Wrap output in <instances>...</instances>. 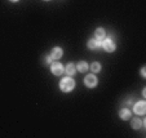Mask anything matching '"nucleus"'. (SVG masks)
Masks as SVG:
<instances>
[{
    "instance_id": "nucleus-1",
    "label": "nucleus",
    "mask_w": 146,
    "mask_h": 138,
    "mask_svg": "<svg viewBox=\"0 0 146 138\" xmlns=\"http://www.w3.org/2000/svg\"><path fill=\"white\" fill-rule=\"evenodd\" d=\"M74 88H75V81H74V79H71L70 76L64 77V79L60 81V89L62 92H71Z\"/></svg>"
},
{
    "instance_id": "nucleus-2",
    "label": "nucleus",
    "mask_w": 146,
    "mask_h": 138,
    "mask_svg": "<svg viewBox=\"0 0 146 138\" xmlns=\"http://www.w3.org/2000/svg\"><path fill=\"white\" fill-rule=\"evenodd\" d=\"M98 80H97V77L94 76V74H88L86 77H84V84H86L88 88H94L97 85Z\"/></svg>"
},
{
    "instance_id": "nucleus-3",
    "label": "nucleus",
    "mask_w": 146,
    "mask_h": 138,
    "mask_svg": "<svg viewBox=\"0 0 146 138\" xmlns=\"http://www.w3.org/2000/svg\"><path fill=\"white\" fill-rule=\"evenodd\" d=\"M104 40H105V42L102 43L101 47L104 48L106 52H114V50H115V48H116L115 42H114L113 39H104Z\"/></svg>"
},
{
    "instance_id": "nucleus-4",
    "label": "nucleus",
    "mask_w": 146,
    "mask_h": 138,
    "mask_svg": "<svg viewBox=\"0 0 146 138\" xmlns=\"http://www.w3.org/2000/svg\"><path fill=\"white\" fill-rule=\"evenodd\" d=\"M133 111H135V114H137V115H143V114L146 112V103L143 102V101L137 102L135 105V107H133Z\"/></svg>"
},
{
    "instance_id": "nucleus-5",
    "label": "nucleus",
    "mask_w": 146,
    "mask_h": 138,
    "mask_svg": "<svg viewBox=\"0 0 146 138\" xmlns=\"http://www.w3.org/2000/svg\"><path fill=\"white\" fill-rule=\"evenodd\" d=\"M50 70H52V72L56 75V76H60V75L64 74V66H62L60 62L53 63L52 66H50Z\"/></svg>"
},
{
    "instance_id": "nucleus-6",
    "label": "nucleus",
    "mask_w": 146,
    "mask_h": 138,
    "mask_svg": "<svg viewBox=\"0 0 146 138\" xmlns=\"http://www.w3.org/2000/svg\"><path fill=\"white\" fill-rule=\"evenodd\" d=\"M62 54H64V52H62V49H61L60 47L53 48L52 52H50V57H52L53 59H60V58L62 57Z\"/></svg>"
},
{
    "instance_id": "nucleus-7",
    "label": "nucleus",
    "mask_w": 146,
    "mask_h": 138,
    "mask_svg": "<svg viewBox=\"0 0 146 138\" xmlns=\"http://www.w3.org/2000/svg\"><path fill=\"white\" fill-rule=\"evenodd\" d=\"M94 36H96L97 40H104V39H106V31L105 28H102V27H98L96 31H94Z\"/></svg>"
},
{
    "instance_id": "nucleus-8",
    "label": "nucleus",
    "mask_w": 146,
    "mask_h": 138,
    "mask_svg": "<svg viewBox=\"0 0 146 138\" xmlns=\"http://www.w3.org/2000/svg\"><path fill=\"white\" fill-rule=\"evenodd\" d=\"M119 116H120L121 120H128V119H131L132 112H131V110H128V108H121V110L119 111Z\"/></svg>"
},
{
    "instance_id": "nucleus-9",
    "label": "nucleus",
    "mask_w": 146,
    "mask_h": 138,
    "mask_svg": "<svg viewBox=\"0 0 146 138\" xmlns=\"http://www.w3.org/2000/svg\"><path fill=\"white\" fill-rule=\"evenodd\" d=\"M101 45H102V43L100 42V40H97V39H91L88 42V48L89 49H98V48H101Z\"/></svg>"
},
{
    "instance_id": "nucleus-10",
    "label": "nucleus",
    "mask_w": 146,
    "mask_h": 138,
    "mask_svg": "<svg viewBox=\"0 0 146 138\" xmlns=\"http://www.w3.org/2000/svg\"><path fill=\"white\" fill-rule=\"evenodd\" d=\"M76 66H75L74 63H69L66 67H65V72H66L69 76H72V75H75L76 74Z\"/></svg>"
},
{
    "instance_id": "nucleus-11",
    "label": "nucleus",
    "mask_w": 146,
    "mask_h": 138,
    "mask_svg": "<svg viewBox=\"0 0 146 138\" xmlns=\"http://www.w3.org/2000/svg\"><path fill=\"white\" fill-rule=\"evenodd\" d=\"M141 125H142V120L138 119V118H135V119H132V121H131L132 129H140Z\"/></svg>"
},
{
    "instance_id": "nucleus-12",
    "label": "nucleus",
    "mask_w": 146,
    "mask_h": 138,
    "mask_svg": "<svg viewBox=\"0 0 146 138\" xmlns=\"http://www.w3.org/2000/svg\"><path fill=\"white\" fill-rule=\"evenodd\" d=\"M88 69H89V66H88V63H87V62H79V63H78V66H76V70L79 72H87V71H88Z\"/></svg>"
},
{
    "instance_id": "nucleus-13",
    "label": "nucleus",
    "mask_w": 146,
    "mask_h": 138,
    "mask_svg": "<svg viewBox=\"0 0 146 138\" xmlns=\"http://www.w3.org/2000/svg\"><path fill=\"white\" fill-rule=\"evenodd\" d=\"M91 70H92V72L101 71V65H100V62H93V63L91 65Z\"/></svg>"
},
{
    "instance_id": "nucleus-14",
    "label": "nucleus",
    "mask_w": 146,
    "mask_h": 138,
    "mask_svg": "<svg viewBox=\"0 0 146 138\" xmlns=\"http://www.w3.org/2000/svg\"><path fill=\"white\" fill-rule=\"evenodd\" d=\"M52 61H53V58L50 57V55H47V57H45V63L47 65H50L52 63Z\"/></svg>"
},
{
    "instance_id": "nucleus-15",
    "label": "nucleus",
    "mask_w": 146,
    "mask_h": 138,
    "mask_svg": "<svg viewBox=\"0 0 146 138\" xmlns=\"http://www.w3.org/2000/svg\"><path fill=\"white\" fill-rule=\"evenodd\" d=\"M141 75H142V77H145V76H146V72H145V67H142V69H141Z\"/></svg>"
},
{
    "instance_id": "nucleus-16",
    "label": "nucleus",
    "mask_w": 146,
    "mask_h": 138,
    "mask_svg": "<svg viewBox=\"0 0 146 138\" xmlns=\"http://www.w3.org/2000/svg\"><path fill=\"white\" fill-rule=\"evenodd\" d=\"M9 1H12V3H16V1H18V0H9Z\"/></svg>"
},
{
    "instance_id": "nucleus-17",
    "label": "nucleus",
    "mask_w": 146,
    "mask_h": 138,
    "mask_svg": "<svg viewBox=\"0 0 146 138\" xmlns=\"http://www.w3.org/2000/svg\"><path fill=\"white\" fill-rule=\"evenodd\" d=\"M44 1H49V0H44Z\"/></svg>"
}]
</instances>
